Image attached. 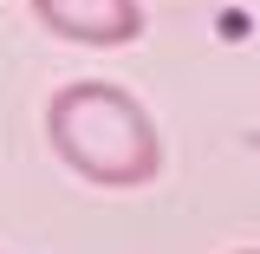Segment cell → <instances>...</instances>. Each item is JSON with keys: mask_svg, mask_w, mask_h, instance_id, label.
I'll return each mask as SVG.
<instances>
[{"mask_svg": "<svg viewBox=\"0 0 260 254\" xmlns=\"http://www.w3.org/2000/svg\"><path fill=\"white\" fill-rule=\"evenodd\" d=\"M46 137L65 170H78L98 189H143L162 170V137L150 111L124 85H104V78H78V85L52 92Z\"/></svg>", "mask_w": 260, "mask_h": 254, "instance_id": "obj_1", "label": "cell"}, {"mask_svg": "<svg viewBox=\"0 0 260 254\" xmlns=\"http://www.w3.org/2000/svg\"><path fill=\"white\" fill-rule=\"evenodd\" d=\"M32 20L72 46H130L143 33L137 0H32Z\"/></svg>", "mask_w": 260, "mask_h": 254, "instance_id": "obj_2", "label": "cell"}, {"mask_svg": "<svg viewBox=\"0 0 260 254\" xmlns=\"http://www.w3.org/2000/svg\"><path fill=\"white\" fill-rule=\"evenodd\" d=\"M247 254H260V248H247Z\"/></svg>", "mask_w": 260, "mask_h": 254, "instance_id": "obj_3", "label": "cell"}]
</instances>
